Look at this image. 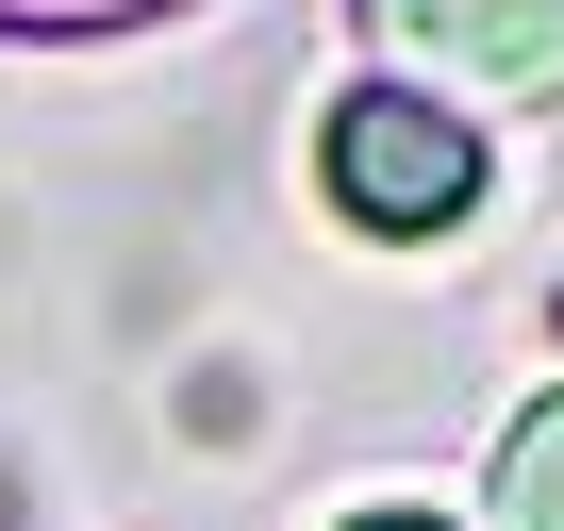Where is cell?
Returning <instances> with one entry per match:
<instances>
[{"label":"cell","instance_id":"obj_3","mask_svg":"<svg viewBox=\"0 0 564 531\" xmlns=\"http://www.w3.org/2000/svg\"><path fill=\"white\" fill-rule=\"evenodd\" d=\"M481 514H498V531H564V382L498 432V498H481Z\"/></svg>","mask_w":564,"mask_h":531},{"label":"cell","instance_id":"obj_2","mask_svg":"<svg viewBox=\"0 0 564 531\" xmlns=\"http://www.w3.org/2000/svg\"><path fill=\"white\" fill-rule=\"evenodd\" d=\"M415 100H564V0H366Z\"/></svg>","mask_w":564,"mask_h":531},{"label":"cell","instance_id":"obj_5","mask_svg":"<svg viewBox=\"0 0 564 531\" xmlns=\"http://www.w3.org/2000/svg\"><path fill=\"white\" fill-rule=\"evenodd\" d=\"M349 531H432V514H349Z\"/></svg>","mask_w":564,"mask_h":531},{"label":"cell","instance_id":"obj_4","mask_svg":"<svg viewBox=\"0 0 564 531\" xmlns=\"http://www.w3.org/2000/svg\"><path fill=\"white\" fill-rule=\"evenodd\" d=\"M117 18H166V0H0V34H117Z\"/></svg>","mask_w":564,"mask_h":531},{"label":"cell","instance_id":"obj_1","mask_svg":"<svg viewBox=\"0 0 564 531\" xmlns=\"http://www.w3.org/2000/svg\"><path fill=\"white\" fill-rule=\"evenodd\" d=\"M316 183H333L366 232H448V216L481 199V133H465L448 100H415V84H349L333 133H316Z\"/></svg>","mask_w":564,"mask_h":531}]
</instances>
